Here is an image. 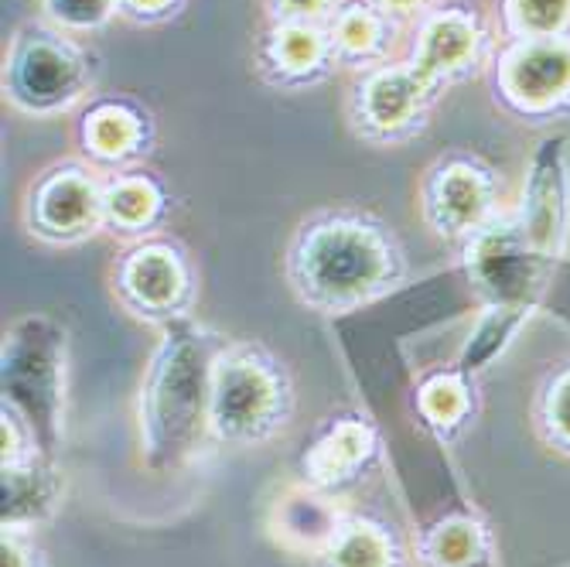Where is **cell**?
<instances>
[{
  "mask_svg": "<svg viewBox=\"0 0 570 567\" xmlns=\"http://www.w3.org/2000/svg\"><path fill=\"white\" fill-rule=\"evenodd\" d=\"M428 554L438 567H469L482 557V530L472 520H448L431 534Z\"/></svg>",
  "mask_w": 570,
  "mask_h": 567,
  "instance_id": "obj_24",
  "label": "cell"
},
{
  "mask_svg": "<svg viewBox=\"0 0 570 567\" xmlns=\"http://www.w3.org/2000/svg\"><path fill=\"white\" fill-rule=\"evenodd\" d=\"M4 567H41V554L31 550L24 530H4Z\"/></svg>",
  "mask_w": 570,
  "mask_h": 567,
  "instance_id": "obj_30",
  "label": "cell"
},
{
  "mask_svg": "<svg viewBox=\"0 0 570 567\" xmlns=\"http://www.w3.org/2000/svg\"><path fill=\"white\" fill-rule=\"evenodd\" d=\"M96 72L99 66L92 48L79 41V35L41 18L11 35L0 82H4L11 110L35 120H51L92 99Z\"/></svg>",
  "mask_w": 570,
  "mask_h": 567,
  "instance_id": "obj_3",
  "label": "cell"
},
{
  "mask_svg": "<svg viewBox=\"0 0 570 567\" xmlns=\"http://www.w3.org/2000/svg\"><path fill=\"white\" fill-rule=\"evenodd\" d=\"M464 250V274L485 297V304L537 307V291L550 264L530 250L512 213H499L485 229H479Z\"/></svg>",
  "mask_w": 570,
  "mask_h": 567,
  "instance_id": "obj_11",
  "label": "cell"
},
{
  "mask_svg": "<svg viewBox=\"0 0 570 567\" xmlns=\"http://www.w3.org/2000/svg\"><path fill=\"white\" fill-rule=\"evenodd\" d=\"M114 294L124 312L140 322L168 325L191 315L195 271L188 253L165 236L137 239L114 264Z\"/></svg>",
  "mask_w": 570,
  "mask_h": 567,
  "instance_id": "obj_7",
  "label": "cell"
},
{
  "mask_svg": "<svg viewBox=\"0 0 570 567\" xmlns=\"http://www.w3.org/2000/svg\"><path fill=\"white\" fill-rule=\"evenodd\" d=\"M533 315V307H512V304H485V315L479 319L475 332L469 335L458 359V373H479L485 370L492 359L512 342V335L527 325Z\"/></svg>",
  "mask_w": 570,
  "mask_h": 567,
  "instance_id": "obj_20",
  "label": "cell"
},
{
  "mask_svg": "<svg viewBox=\"0 0 570 567\" xmlns=\"http://www.w3.org/2000/svg\"><path fill=\"white\" fill-rule=\"evenodd\" d=\"M489 51V31L479 11L464 4H438L431 8L410 38L406 62L417 66L438 86H451L464 76H472Z\"/></svg>",
  "mask_w": 570,
  "mask_h": 567,
  "instance_id": "obj_13",
  "label": "cell"
},
{
  "mask_svg": "<svg viewBox=\"0 0 570 567\" xmlns=\"http://www.w3.org/2000/svg\"><path fill=\"white\" fill-rule=\"evenodd\" d=\"M76 140L96 172L114 175L140 168L154 144V124L147 110L127 96H96L79 114Z\"/></svg>",
  "mask_w": 570,
  "mask_h": 567,
  "instance_id": "obj_14",
  "label": "cell"
},
{
  "mask_svg": "<svg viewBox=\"0 0 570 567\" xmlns=\"http://www.w3.org/2000/svg\"><path fill=\"white\" fill-rule=\"evenodd\" d=\"M226 339L191 315L168 322L140 390V441L150 472H175L213 434V377Z\"/></svg>",
  "mask_w": 570,
  "mask_h": 567,
  "instance_id": "obj_2",
  "label": "cell"
},
{
  "mask_svg": "<svg viewBox=\"0 0 570 567\" xmlns=\"http://www.w3.org/2000/svg\"><path fill=\"white\" fill-rule=\"evenodd\" d=\"M345 0H264L271 25H328Z\"/></svg>",
  "mask_w": 570,
  "mask_h": 567,
  "instance_id": "obj_27",
  "label": "cell"
},
{
  "mask_svg": "<svg viewBox=\"0 0 570 567\" xmlns=\"http://www.w3.org/2000/svg\"><path fill=\"white\" fill-rule=\"evenodd\" d=\"M523 239L553 267L563 256L570 239V165H567V137H543L530 158V172L523 182V198L512 209Z\"/></svg>",
  "mask_w": 570,
  "mask_h": 567,
  "instance_id": "obj_12",
  "label": "cell"
},
{
  "mask_svg": "<svg viewBox=\"0 0 570 567\" xmlns=\"http://www.w3.org/2000/svg\"><path fill=\"white\" fill-rule=\"evenodd\" d=\"M441 96L444 86L413 62H380L358 72L348 89V127L373 147H400L428 127Z\"/></svg>",
  "mask_w": 570,
  "mask_h": 567,
  "instance_id": "obj_6",
  "label": "cell"
},
{
  "mask_svg": "<svg viewBox=\"0 0 570 567\" xmlns=\"http://www.w3.org/2000/svg\"><path fill=\"white\" fill-rule=\"evenodd\" d=\"M322 560L325 567H393L396 550L373 524H338L335 537L322 550Z\"/></svg>",
  "mask_w": 570,
  "mask_h": 567,
  "instance_id": "obj_21",
  "label": "cell"
},
{
  "mask_svg": "<svg viewBox=\"0 0 570 567\" xmlns=\"http://www.w3.org/2000/svg\"><path fill=\"white\" fill-rule=\"evenodd\" d=\"M338 69L328 25H267L256 45V72L284 92L325 82Z\"/></svg>",
  "mask_w": 570,
  "mask_h": 567,
  "instance_id": "obj_15",
  "label": "cell"
},
{
  "mask_svg": "<svg viewBox=\"0 0 570 567\" xmlns=\"http://www.w3.org/2000/svg\"><path fill=\"white\" fill-rule=\"evenodd\" d=\"M461 377H434L431 383H424L421 410H424L428 421L451 428L464 418V410H469V387L461 383Z\"/></svg>",
  "mask_w": 570,
  "mask_h": 567,
  "instance_id": "obj_26",
  "label": "cell"
},
{
  "mask_svg": "<svg viewBox=\"0 0 570 567\" xmlns=\"http://www.w3.org/2000/svg\"><path fill=\"white\" fill-rule=\"evenodd\" d=\"M400 21L380 11L373 0H345L328 21L338 69L366 72L380 62H390V48L400 38Z\"/></svg>",
  "mask_w": 570,
  "mask_h": 567,
  "instance_id": "obj_16",
  "label": "cell"
},
{
  "mask_svg": "<svg viewBox=\"0 0 570 567\" xmlns=\"http://www.w3.org/2000/svg\"><path fill=\"white\" fill-rule=\"evenodd\" d=\"M335 530H338L335 509L318 492H297V496L284 499V506H281V534L287 540L325 550L328 540L335 537Z\"/></svg>",
  "mask_w": 570,
  "mask_h": 567,
  "instance_id": "obj_22",
  "label": "cell"
},
{
  "mask_svg": "<svg viewBox=\"0 0 570 567\" xmlns=\"http://www.w3.org/2000/svg\"><path fill=\"white\" fill-rule=\"evenodd\" d=\"M284 277L311 312L345 315L406 281V253L380 216L335 205L311 213L294 229L284 253Z\"/></svg>",
  "mask_w": 570,
  "mask_h": 567,
  "instance_id": "obj_1",
  "label": "cell"
},
{
  "mask_svg": "<svg viewBox=\"0 0 570 567\" xmlns=\"http://www.w3.org/2000/svg\"><path fill=\"white\" fill-rule=\"evenodd\" d=\"M41 14L62 31L86 35L117 18V0H41Z\"/></svg>",
  "mask_w": 570,
  "mask_h": 567,
  "instance_id": "obj_25",
  "label": "cell"
},
{
  "mask_svg": "<svg viewBox=\"0 0 570 567\" xmlns=\"http://www.w3.org/2000/svg\"><path fill=\"white\" fill-rule=\"evenodd\" d=\"M373 4H376L380 11H386L390 18H396L400 25H403V21H413V25H417L431 8H438V0H373Z\"/></svg>",
  "mask_w": 570,
  "mask_h": 567,
  "instance_id": "obj_31",
  "label": "cell"
},
{
  "mask_svg": "<svg viewBox=\"0 0 570 567\" xmlns=\"http://www.w3.org/2000/svg\"><path fill=\"white\" fill-rule=\"evenodd\" d=\"M168 192L144 168L102 175V223L117 236L144 239L165 219Z\"/></svg>",
  "mask_w": 570,
  "mask_h": 567,
  "instance_id": "obj_17",
  "label": "cell"
},
{
  "mask_svg": "<svg viewBox=\"0 0 570 567\" xmlns=\"http://www.w3.org/2000/svg\"><path fill=\"white\" fill-rule=\"evenodd\" d=\"M495 96L520 117H550L570 107V35L509 38L492 62Z\"/></svg>",
  "mask_w": 570,
  "mask_h": 567,
  "instance_id": "obj_10",
  "label": "cell"
},
{
  "mask_svg": "<svg viewBox=\"0 0 570 567\" xmlns=\"http://www.w3.org/2000/svg\"><path fill=\"white\" fill-rule=\"evenodd\" d=\"M188 0H117V18L154 28V25H168L185 11Z\"/></svg>",
  "mask_w": 570,
  "mask_h": 567,
  "instance_id": "obj_29",
  "label": "cell"
},
{
  "mask_svg": "<svg viewBox=\"0 0 570 567\" xmlns=\"http://www.w3.org/2000/svg\"><path fill=\"white\" fill-rule=\"evenodd\" d=\"M502 25L509 38L570 35V0H502Z\"/></svg>",
  "mask_w": 570,
  "mask_h": 567,
  "instance_id": "obj_23",
  "label": "cell"
},
{
  "mask_svg": "<svg viewBox=\"0 0 570 567\" xmlns=\"http://www.w3.org/2000/svg\"><path fill=\"white\" fill-rule=\"evenodd\" d=\"M0 492H4V530H28L45 517H51L62 482L56 466H51V458L35 451L21 461L4 466Z\"/></svg>",
  "mask_w": 570,
  "mask_h": 567,
  "instance_id": "obj_18",
  "label": "cell"
},
{
  "mask_svg": "<svg viewBox=\"0 0 570 567\" xmlns=\"http://www.w3.org/2000/svg\"><path fill=\"white\" fill-rule=\"evenodd\" d=\"M376 438L370 424L362 421H335L315 444L304 454V476L311 486H338L355 479V472L366 466V458L373 454Z\"/></svg>",
  "mask_w": 570,
  "mask_h": 567,
  "instance_id": "obj_19",
  "label": "cell"
},
{
  "mask_svg": "<svg viewBox=\"0 0 570 567\" xmlns=\"http://www.w3.org/2000/svg\"><path fill=\"white\" fill-rule=\"evenodd\" d=\"M24 226L48 246H76L107 229L102 172L89 162H59L45 168L24 195Z\"/></svg>",
  "mask_w": 570,
  "mask_h": 567,
  "instance_id": "obj_8",
  "label": "cell"
},
{
  "mask_svg": "<svg viewBox=\"0 0 570 567\" xmlns=\"http://www.w3.org/2000/svg\"><path fill=\"white\" fill-rule=\"evenodd\" d=\"M543 421H547V431L563 444L570 448V366L560 370L550 387H547V397H543Z\"/></svg>",
  "mask_w": 570,
  "mask_h": 567,
  "instance_id": "obj_28",
  "label": "cell"
},
{
  "mask_svg": "<svg viewBox=\"0 0 570 567\" xmlns=\"http://www.w3.org/2000/svg\"><path fill=\"white\" fill-rule=\"evenodd\" d=\"M291 380L281 359L256 342H226L216 359L209 424L219 441L253 444L287 424Z\"/></svg>",
  "mask_w": 570,
  "mask_h": 567,
  "instance_id": "obj_5",
  "label": "cell"
},
{
  "mask_svg": "<svg viewBox=\"0 0 570 567\" xmlns=\"http://www.w3.org/2000/svg\"><path fill=\"white\" fill-rule=\"evenodd\" d=\"M66 329L48 315H24L4 335V407L28 424L35 448L56 454L66 400Z\"/></svg>",
  "mask_w": 570,
  "mask_h": 567,
  "instance_id": "obj_4",
  "label": "cell"
},
{
  "mask_svg": "<svg viewBox=\"0 0 570 567\" xmlns=\"http://www.w3.org/2000/svg\"><path fill=\"white\" fill-rule=\"evenodd\" d=\"M421 213L434 236L464 246L502 213L495 172L475 154H441L421 178Z\"/></svg>",
  "mask_w": 570,
  "mask_h": 567,
  "instance_id": "obj_9",
  "label": "cell"
}]
</instances>
